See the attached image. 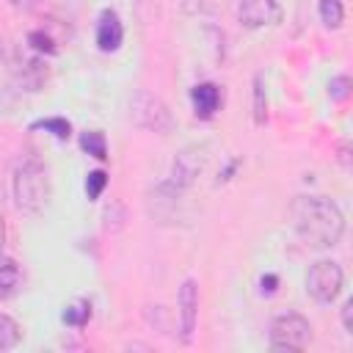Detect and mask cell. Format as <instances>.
<instances>
[{
  "label": "cell",
  "instance_id": "1",
  "mask_svg": "<svg viewBox=\"0 0 353 353\" xmlns=\"http://www.w3.org/2000/svg\"><path fill=\"white\" fill-rule=\"evenodd\" d=\"M295 234L309 248H334L345 234L342 210L325 196H298L290 204Z\"/></svg>",
  "mask_w": 353,
  "mask_h": 353
},
{
  "label": "cell",
  "instance_id": "2",
  "mask_svg": "<svg viewBox=\"0 0 353 353\" xmlns=\"http://www.w3.org/2000/svg\"><path fill=\"white\" fill-rule=\"evenodd\" d=\"M11 193H14V204L22 212H30V215L44 212L50 201V176H47V165L33 152H25L14 163Z\"/></svg>",
  "mask_w": 353,
  "mask_h": 353
},
{
  "label": "cell",
  "instance_id": "3",
  "mask_svg": "<svg viewBox=\"0 0 353 353\" xmlns=\"http://www.w3.org/2000/svg\"><path fill=\"white\" fill-rule=\"evenodd\" d=\"M130 119L138 127H143L149 132H157V135H168L174 130V116H171L168 105L160 97H154L152 91H146V88H138L132 94V99H130Z\"/></svg>",
  "mask_w": 353,
  "mask_h": 353
},
{
  "label": "cell",
  "instance_id": "4",
  "mask_svg": "<svg viewBox=\"0 0 353 353\" xmlns=\"http://www.w3.org/2000/svg\"><path fill=\"white\" fill-rule=\"evenodd\" d=\"M312 342V323L298 312H284L270 323V347L295 353Z\"/></svg>",
  "mask_w": 353,
  "mask_h": 353
},
{
  "label": "cell",
  "instance_id": "5",
  "mask_svg": "<svg viewBox=\"0 0 353 353\" xmlns=\"http://www.w3.org/2000/svg\"><path fill=\"white\" fill-rule=\"evenodd\" d=\"M342 284H345V273L334 259H317L306 270V292L317 303H334L336 295L342 292Z\"/></svg>",
  "mask_w": 353,
  "mask_h": 353
},
{
  "label": "cell",
  "instance_id": "6",
  "mask_svg": "<svg viewBox=\"0 0 353 353\" xmlns=\"http://www.w3.org/2000/svg\"><path fill=\"white\" fill-rule=\"evenodd\" d=\"M237 19L248 30L270 28L281 22V6L279 0H237Z\"/></svg>",
  "mask_w": 353,
  "mask_h": 353
},
{
  "label": "cell",
  "instance_id": "7",
  "mask_svg": "<svg viewBox=\"0 0 353 353\" xmlns=\"http://www.w3.org/2000/svg\"><path fill=\"white\" fill-rule=\"evenodd\" d=\"M176 306H179V331H182V342H190L193 331H196V317H199V284L193 279H185L176 295Z\"/></svg>",
  "mask_w": 353,
  "mask_h": 353
},
{
  "label": "cell",
  "instance_id": "8",
  "mask_svg": "<svg viewBox=\"0 0 353 353\" xmlns=\"http://www.w3.org/2000/svg\"><path fill=\"white\" fill-rule=\"evenodd\" d=\"M204 168V152L199 146H188L176 154L174 160V171H171V185L174 188H185L190 185Z\"/></svg>",
  "mask_w": 353,
  "mask_h": 353
},
{
  "label": "cell",
  "instance_id": "9",
  "mask_svg": "<svg viewBox=\"0 0 353 353\" xmlns=\"http://www.w3.org/2000/svg\"><path fill=\"white\" fill-rule=\"evenodd\" d=\"M124 41V25L113 8H105L97 22V47L102 52H116Z\"/></svg>",
  "mask_w": 353,
  "mask_h": 353
},
{
  "label": "cell",
  "instance_id": "10",
  "mask_svg": "<svg viewBox=\"0 0 353 353\" xmlns=\"http://www.w3.org/2000/svg\"><path fill=\"white\" fill-rule=\"evenodd\" d=\"M190 102H193L196 116L212 119V116L218 113L221 102H223V91H221V85H215V83H199V85L190 88Z\"/></svg>",
  "mask_w": 353,
  "mask_h": 353
},
{
  "label": "cell",
  "instance_id": "11",
  "mask_svg": "<svg viewBox=\"0 0 353 353\" xmlns=\"http://www.w3.org/2000/svg\"><path fill=\"white\" fill-rule=\"evenodd\" d=\"M19 284H22V270H19L17 259H11L0 251V301L11 298L19 290Z\"/></svg>",
  "mask_w": 353,
  "mask_h": 353
},
{
  "label": "cell",
  "instance_id": "12",
  "mask_svg": "<svg viewBox=\"0 0 353 353\" xmlns=\"http://www.w3.org/2000/svg\"><path fill=\"white\" fill-rule=\"evenodd\" d=\"M19 339H22V328H19V323H17L11 314H3V312H0V353L17 347Z\"/></svg>",
  "mask_w": 353,
  "mask_h": 353
},
{
  "label": "cell",
  "instance_id": "13",
  "mask_svg": "<svg viewBox=\"0 0 353 353\" xmlns=\"http://www.w3.org/2000/svg\"><path fill=\"white\" fill-rule=\"evenodd\" d=\"M320 22L328 30L342 28V22H345V6H342V0H320Z\"/></svg>",
  "mask_w": 353,
  "mask_h": 353
},
{
  "label": "cell",
  "instance_id": "14",
  "mask_svg": "<svg viewBox=\"0 0 353 353\" xmlns=\"http://www.w3.org/2000/svg\"><path fill=\"white\" fill-rule=\"evenodd\" d=\"M80 146H83V152H88L97 160H105L108 157V143H105V135L99 130H85L80 135Z\"/></svg>",
  "mask_w": 353,
  "mask_h": 353
},
{
  "label": "cell",
  "instance_id": "15",
  "mask_svg": "<svg viewBox=\"0 0 353 353\" xmlns=\"http://www.w3.org/2000/svg\"><path fill=\"white\" fill-rule=\"evenodd\" d=\"M265 119H268V99H265L262 77L256 74V77H254V121H256V124H265Z\"/></svg>",
  "mask_w": 353,
  "mask_h": 353
},
{
  "label": "cell",
  "instance_id": "16",
  "mask_svg": "<svg viewBox=\"0 0 353 353\" xmlns=\"http://www.w3.org/2000/svg\"><path fill=\"white\" fill-rule=\"evenodd\" d=\"M50 130L58 141H66L69 138V132H72V127H69V121L66 119H41V121H33L30 124V130Z\"/></svg>",
  "mask_w": 353,
  "mask_h": 353
},
{
  "label": "cell",
  "instance_id": "17",
  "mask_svg": "<svg viewBox=\"0 0 353 353\" xmlns=\"http://www.w3.org/2000/svg\"><path fill=\"white\" fill-rule=\"evenodd\" d=\"M105 185H108V174L105 171H91L88 174V179H85V193H88V199H99L102 196V190H105Z\"/></svg>",
  "mask_w": 353,
  "mask_h": 353
},
{
  "label": "cell",
  "instance_id": "18",
  "mask_svg": "<svg viewBox=\"0 0 353 353\" xmlns=\"http://www.w3.org/2000/svg\"><path fill=\"white\" fill-rule=\"evenodd\" d=\"M88 317H91V306L88 303H77V306H69L63 312V323H69V325H85Z\"/></svg>",
  "mask_w": 353,
  "mask_h": 353
},
{
  "label": "cell",
  "instance_id": "19",
  "mask_svg": "<svg viewBox=\"0 0 353 353\" xmlns=\"http://www.w3.org/2000/svg\"><path fill=\"white\" fill-rule=\"evenodd\" d=\"M328 88H331V99H334V102H342V99H347V94H350V80H347V74H339V77H334Z\"/></svg>",
  "mask_w": 353,
  "mask_h": 353
},
{
  "label": "cell",
  "instance_id": "20",
  "mask_svg": "<svg viewBox=\"0 0 353 353\" xmlns=\"http://www.w3.org/2000/svg\"><path fill=\"white\" fill-rule=\"evenodd\" d=\"M342 325L347 334H353V301H345L342 306Z\"/></svg>",
  "mask_w": 353,
  "mask_h": 353
},
{
  "label": "cell",
  "instance_id": "21",
  "mask_svg": "<svg viewBox=\"0 0 353 353\" xmlns=\"http://www.w3.org/2000/svg\"><path fill=\"white\" fill-rule=\"evenodd\" d=\"M3 245H6V221L0 215V251H3Z\"/></svg>",
  "mask_w": 353,
  "mask_h": 353
},
{
  "label": "cell",
  "instance_id": "22",
  "mask_svg": "<svg viewBox=\"0 0 353 353\" xmlns=\"http://www.w3.org/2000/svg\"><path fill=\"white\" fill-rule=\"evenodd\" d=\"M11 3H14L17 8H30V6H33V0H11Z\"/></svg>",
  "mask_w": 353,
  "mask_h": 353
}]
</instances>
